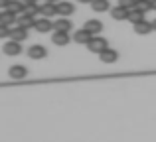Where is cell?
I'll list each match as a JSON object with an SVG mask.
<instances>
[{"label": "cell", "instance_id": "obj_3", "mask_svg": "<svg viewBox=\"0 0 156 142\" xmlns=\"http://www.w3.org/2000/svg\"><path fill=\"white\" fill-rule=\"evenodd\" d=\"M2 51L6 55H10V57H14V55H20L22 54V46H20V42H14V40H10V42L4 43Z\"/></svg>", "mask_w": 156, "mask_h": 142}, {"label": "cell", "instance_id": "obj_21", "mask_svg": "<svg viewBox=\"0 0 156 142\" xmlns=\"http://www.w3.org/2000/svg\"><path fill=\"white\" fill-rule=\"evenodd\" d=\"M136 8H138V10H142L144 14H146L148 10H152V6H150V0H138V2H136Z\"/></svg>", "mask_w": 156, "mask_h": 142}, {"label": "cell", "instance_id": "obj_17", "mask_svg": "<svg viewBox=\"0 0 156 142\" xmlns=\"http://www.w3.org/2000/svg\"><path fill=\"white\" fill-rule=\"evenodd\" d=\"M8 10H12L14 14H24L26 12V4L22 2V0H10V4H8Z\"/></svg>", "mask_w": 156, "mask_h": 142}, {"label": "cell", "instance_id": "obj_9", "mask_svg": "<svg viewBox=\"0 0 156 142\" xmlns=\"http://www.w3.org/2000/svg\"><path fill=\"white\" fill-rule=\"evenodd\" d=\"M73 12H75V6L71 2H67V0H59L57 2V14L59 16H71Z\"/></svg>", "mask_w": 156, "mask_h": 142}, {"label": "cell", "instance_id": "obj_27", "mask_svg": "<svg viewBox=\"0 0 156 142\" xmlns=\"http://www.w3.org/2000/svg\"><path fill=\"white\" fill-rule=\"evenodd\" d=\"M150 6H152V10H156V0H150Z\"/></svg>", "mask_w": 156, "mask_h": 142}, {"label": "cell", "instance_id": "obj_16", "mask_svg": "<svg viewBox=\"0 0 156 142\" xmlns=\"http://www.w3.org/2000/svg\"><path fill=\"white\" fill-rule=\"evenodd\" d=\"M85 30H89L93 36H97L99 32H103V22H99V20H87L85 22Z\"/></svg>", "mask_w": 156, "mask_h": 142}, {"label": "cell", "instance_id": "obj_26", "mask_svg": "<svg viewBox=\"0 0 156 142\" xmlns=\"http://www.w3.org/2000/svg\"><path fill=\"white\" fill-rule=\"evenodd\" d=\"M24 4H38V0H22Z\"/></svg>", "mask_w": 156, "mask_h": 142}, {"label": "cell", "instance_id": "obj_25", "mask_svg": "<svg viewBox=\"0 0 156 142\" xmlns=\"http://www.w3.org/2000/svg\"><path fill=\"white\" fill-rule=\"evenodd\" d=\"M8 4H10V0H0V8H8Z\"/></svg>", "mask_w": 156, "mask_h": 142}, {"label": "cell", "instance_id": "obj_24", "mask_svg": "<svg viewBox=\"0 0 156 142\" xmlns=\"http://www.w3.org/2000/svg\"><path fill=\"white\" fill-rule=\"evenodd\" d=\"M4 38H10V26L0 22V40H4Z\"/></svg>", "mask_w": 156, "mask_h": 142}, {"label": "cell", "instance_id": "obj_11", "mask_svg": "<svg viewBox=\"0 0 156 142\" xmlns=\"http://www.w3.org/2000/svg\"><path fill=\"white\" fill-rule=\"evenodd\" d=\"M16 24H18V26H22V28H26V30H30V28H34V24H36V18L24 12V14H20V16H18Z\"/></svg>", "mask_w": 156, "mask_h": 142}, {"label": "cell", "instance_id": "obj_20", "mask_svg": "<svg viewBox=\"0 0 156 142\" xmlns=\"http://www.w3.org/2000/svg\"><path fill=\"white\" fill-rule=\"evenodd\" d=\"M91 8L95 12H107V10H111V4H109V0H91Z\"/></svg>", "mask_w": 156, "mask_h": 142}, {"label": "cell", "instance_id": "obj_23", "mask_svg": "<svg viewBox=\"0 0 156 142\" xmlns=\"http://www.w3.org/2000/svg\"><path fill=\"white\" fill-rule=\"evenodd\" d=\"M26 14H30V16L40 14V6L38 4H26Z\"/></svg>", "mask_w": 156, "mask_h": 142}, {"label": "cell", "instance_id": "obj_4", "mask_svg": "<svg viewBox=\"0 0 156 142\" xmlns=\"http://www.w3.org/2000/svg\"><path fill=\"white\" fill-rule=\"evenodd\" d=\"M48 55V50L40 43H34L32 47H28V57L30 59H44Z\"/></svg>", "mask_w": 156, "mask_h": 142}, {"label": "cell", "instance_id": "obj_8", "mask_svg": "<svg viewBox=\"0 0 156 142\" xmlns=\"http://www.w3.org/2000/svg\"><path fill=\"white\" fill-rule=\"evenodd\" d=\"M8 75H10V79H24L28 75V69L24 65H20V63H16V65H12L8 69Z\"/></svg>", "mask_w": 156, "mask_h": 142}, {"label": "cell", "instance_id": "obj_18", "mask_svg": "<svg viewBox=\"0 0 156 142\" xmlns=\"http://www.w3.org/2000/svg\"><path fill=\"white\" fill-rule=\"evenodd\" d=\"M111 16H113L115 20H126V16H129V10L126 8H122V6H115V8H111Z\"/></svg>", "mask_w": 156, "mask_h": 142}, {"label": "cell", "instance_id": "obj_29", "mask_svg": "<svg viewBox=\"0 0 156 142\" xmlns=\"http://www.w3.org/2000/svg\"><path fill=\"white\" fill-rule=\"evenodd\" d=\"M46 2H53V4H57V2H59V0H46Z\"/></svg>", "mask_w": 156, "mask_h": 142}, {"label": "cell", "instance_id": "obj_12", "mask_svg": "<svg viewBox=\"0 0 156 142\" xmlns=\"http://www.w3.org/2000/svg\"><path fill=\"white\" fill-rule=\"evenodd\" d=\"M51 42L55 43V46L63 47V46L69 43V34H67V32H53V34H51Z\"/></svg>", "mask_w": 156, "mask_h": 142}, {"label": "cell", "instance_id": "obj_28", "mask_svg": "<svg viewBox=\"0 0 156 142\" xmlns=\"http://www.w3.org/2000/svg\"><path fill=\"white\" fill-rule=\"evenodd\" d=\"M77 2H81V4H91V0H77Z\"/></svg>", "mask_w": 156, "mask_h": 142}, {"label": "cell", "instance_id": "obj_6", "mask_svg": "<svg viewBox=\"0 0 156 142\" xmlns=\"http://www.w3.org/2000/svg\"><path fill=\"white\" fill-rule=\"evenodd\" d=\"M93 34L89 30H85V28H81V30H77L75 34H73V42L75 43H83V46H87L89 42H91Z\"/></svg>", "mask_w": 156, "mask_h": 142}, {"label": "cell", "instance_id": "obj_2", "mask_svg": "<svg viewBox=\"0 0 156 142\" xmlns=\"http://www.w3.org/2000/svg\"><path fill=\"white\" fill-rule=\"evenodd\" d=\"M34 28H36V32H40V34H48V32L53 30V22L50 18H46V16H42L40 20H36Z\"/></svg>", "mask_w": 156, "mask_h": 142}, {"label": "cell", "instance_id": "obj_30", "mask_svg": "<svg viewBox=\"0 0 156 142\" xmlns=\"http://www.w3.org/2000/svg\"><path fill=\"white\" fill-rule=\"evenodd\" d=\"M152 28H154V32H156V20H154V22H152Z\"/></svg>", "mask_w": 156, "mask_h": 142}, {"label": "cell", "instance_id": "obj_5", "mask_svg": "<svg viewBox=\"0 0 156 142\" xmlns=\"http://www.w3.org/2000/svg\"><path fill=\"white\" fill-rule=\"evenodd\" d=\"M99 59H101V63H115L119 59V51L113 50V47H107V50H103L99 54Z\"/></svg>", "mask_w": 156, "mask_h": 142}, {"label": "cell", "instance_id": "obj_13", "mask_svg": "<svg viewBox=\"0 0 156 142\" xmlns=\"http://www.w3.org/2000/svg\"><path fill=\"white\" fill-rule=\"evenodd\" d=\"M133 26H134V32H136V34H140V36H146V34H150V32L154 30V28H152V22H146V20H140V22L133 24Z\"/></svg>", "mask_w": 156, "mask_h": 142}, {"label": "cell", "instance_id": "obj_1", "mask_svg": "<svg viewBox=\"0 0 156 142\" xmlns=\"http://www.w3.org/2000/svg\"><path fill=\"white\" fill-rule=\"evenodd\" d=\"M87 47H89V51H91V54H101L103 50L109 47V42H107L105 38H101V36H93L91 42L87 43Z\"/></svg>", "mask_w": 156, "mask_h": 142}, {"label": "cell", "instance_id": "obj_15", "mask_svg": "<svg viewBox=\"0 0 156 142\" xmlns=\"http://www.w3.org/2000/svg\"><path fill=\"white\" fill-rule=\"evenodd\" d=\"M40 14L46 16V18H50V16H57V4L46 2L44 6H40Z\"/></svg>", "mask_w": 156, "mask_h": 142}, {"label": "cell", "instance_id": "obj_14", "mask_svg": "<svg viewBox=\"0 0 156 142\" xmlns=\"http://www.w3.org/2000/svg\"><path fill=\"white\" fill-rule=\"evenodd\" d=\"M16 20H18V14H14V12L8 10V8H4V12H0V22L6 24V26L16 24Z\"/></svg>", "mask_w": 156, "mask_h": 142}, {"label": "cell", "instance_id": "obj_7", "mask_svg": "<svg viewBox=\"0 0 156 142\" xmlns=\"http://www.w3.org/2000/svg\"><path fill=\"white\" fill-rule=\"evenodd\" d=\"M73 30V24L69 18H57L55 22H53V32H71Z\"/></svg>", "mask_w": 156, "mask_h": 142}, {"label": "cell", "instance_id": "obj_22", "mask_svg": "<svg viewBox=\"0 0 156 142\" xmlns=\"http://www.w3.org/2000/svg\"><path fill=\"white\" fill-rule=\"evenodd\" d=\"M136 2L138 0H119V6L126 8V10H133V8H136Z\"/></svg>", "mask_w": 156, "mask_h": 142}, {"label": "cell", "instance_id": "obj_10", "mask_svg": "<svg viewBox=\"0 0 156 142\" xmlns=\"http://www.w3.org/2000/svg\"><path fill=\"white\" fill-rule=\"evenodd\" d=\"M26 38H28V30H26V28L16 26V28H12V30H10V40H14V42H20V43H22Z\"/></svg>", "mask_w": 156, "mask_h": 142}, {"label": "cell", "instance_id": "obj_19", "mask_svg": "<svg viewBox=\"0 0 156 142\" xmlns=\"http://www.w3.org/2000/svg\"><path fill=\"white\" fill-rule=\"evenodd\" d=\"M126 20H129L130 24H136V22H140V20H144V12L138 10V8H133V10H129Z\"/></svg>", "mask_w": 156, "mask_h": 142}]
</instances>
